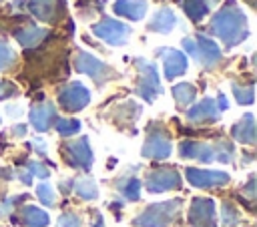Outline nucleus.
Returning <instances> with one entry per match:
<instances>
[{"mask_svg":"<svg viewBox=\"0 0 257 227\" xmlns=\"http://www.w3.org/2000/svg\"><path fill=\"white\" fill-rule=\"evenodd\" d=\"M58 102L64 110L76 112V110H82L90 102V92L82 82H70L58 92Z\"/></svg>","mask_w":257,"mask_h":227,"instance_id":"nucleus-9","label":"nucleus"},{"mask_svg":"<svg viewBox=\"0 0 257 227\" xmlns=\"http://www.w3.org/2000/svg\"><path fill=\"white\" fill-rule=\"evenodd\" d=\"M219 0H183V10L193 22H199L209 14V10Z\"/></svg>","mask_w":257,"mask_h":227,"instance_id":"nucleus-23","label":"nucleus"},{"mask_svg":"<svg viewBox=\"0 0 257 227\" xmlns=\"http://www.w3.org/2000/svg\"><path fill=\"white\" fill-rule=\"evenodd\" d=\"M233 137L243 143V145H253L255 143V119L251 112H247L237 125H233Z\"/></svg>","mask_w":257,"mask_h":227,"instance_id":"nucleus-22","label":"nucleus"},{"mask_svg":"<svg viewBox=\"0 0 257 227\" xmlns=\"http://www.w3.org/2000/svg\"><path fill=\"white\" fill-rule=\"evenodd\" d=\"M187 179L193 187L199 189H211V187H221L229 183V175L223 171H209V169H187Z\"/></svg>","mask_w":257,"mask_h":227,"instance_id":"nucleus-11","label":"nucleus"},{"mask_svg":"<svg viewBox=\"0 0 257 227\" xmlns=\"http://www.w3.org/2000/svg\"><path fill=\"white\" fill-rule=\"evenodd\" d=\"M56 227H80V217H76L74 213H64L60 215Z\"/></svg>","mask_w":257,"mask_h":227,"instance_id":"nucleus-33","label":"nucleus"},{"mask_svg":"<svg viewBox=\"0 0 257 227\" xmlns=\"http://www.w3.org/2000/svg\"><path fill=\"white\" fill-rule=\"evenodd\" d=\"M74 66H76L78 72L88 74L96 84H104L106 80H110V78L114 76V72H112V68H110L108 64H104L102 60H98L96 56H92V54L86 52V50H80V52L76 54Z\"/></svg>","mask_w":257,"mask_h":227,"instance_id":"nucleus-6","label":"nucleus"},{"mask_svg":"<svg viewBox=\"0 0 257 227\" xmlns=\"http://www.w3.org/2000/svg\"><path fill=\"white\" fill-rule=\"evenodd\" d=\"M62 8V0H28V10L42 22H54Z\"/></svg>","mask_w":257,"mask_h":227,"instance_id":"nucleus-16","label":"nucleus"},{"mask_svg":"<svg viewBox=\"0 0 257 227\" xmlns=\"http://www.w3.org/2000/svg\"><path fill=\"white\" fill-rule=\"evenodd\" d=\"M215 102H217L219 110H225V108L229 106V102H227V98H225V94H223V92H219V94H217V100H215Z\"/></svg>","mask_w":257,"mask_h":227,"instance_id":"nucleus-37","label":"nucleus"},{"mask_svg":"<svg viewBox=\"0 0 257 227\" xmlns=\"http://www.w3.org/2000/svg\"><path fill=\"white\" fill-rule=\"evenodd\" d=\"M209 32L221 38L225 48H233L241 44L249 36V24L245 12L235 4V0H227L225 6H221L215 16L211 18Z\"/></svg>","mask_w":257,"mask_h":227,"instance_id":"nucleus-1","label":"nucleus"},{"mask_svg":"<svg viewBox=\"0 0 257 227\" xmlns=\"http://www.w3.org/2000/svg\"><path fill=\"white\" fill-rule=\"evenodd\" d=\"M145 187L149 193H165L181 187V175L173 167H161L145 177Z\"/></svg>","mask_w":257,"mask_h":227,"instance_id":"nucleus-8","label":"nucleus"},{"mask_svg":"<svg viewBox=\"0 0 257 227\" xmlns=\"http://www.w3.org/2000/svg\"><path fill=\"white\" fill-rule=\"evenodd\" d=\"M175 24H177L175 12L171 8H161V10L155 12V16L147 24V28L153 30V32H159V34H167V32H171L175 28Z\"/></svg>","mask_w":257,"mask_h":227,"instance_id":"nucleus-19","label":"nucleus"},{"mask_svg":"<svg viewBox=\"0 0 257 227\" xmlns=\"http://www.w3.org/2000/svg\"><path fill=\"white\" fill-rule=\"evenodd\" d=\"M16 177H18L24 185H30V183H32V175H30L28 171H18V173H16Z\"/></svg>","mask_w":257,"mask_h":227,"instance_id":"nucleus-35","label":"nucleus"},{"mask_svg":"<svg viewBox=\"0 0 257 227\" xmlns=\"http://www.w3.org/2000/svg\"><path fill=\"white\" fill-rule=\"evenodd\" d=\"M233 92H235V98L239 104H251L253 102V86L251 84H233Z\"/></svg>","mask_w":257,"mask_h":227,"instance_id":"nucleus-27","label":"nucleus"},{"mask_svg":"<svg viewBox=\"0 0 257 227\" xmlns=\"http://www.w3.org/2000/svg\"><path fill=\"white\" fill-rule=\"evenodd\" d=\"M118 191L124 195V199L137 201L141 197V181L135 177H126V179L118 181Z\"/></svg>","mask_w":257,"mask_h":227,"instance_id":"nucleus-26","label":"nucleus"},{"mask_svg":"<svg viewBox=\"0 0 257 227\" xmlns=\"http://www.w3.org/2000/svg\"><path fill=\"white\" fill-rule=\"evenodd\" d=\"M179 153L185 159H195V161H201V163H213V161H217L215 145H207V143L183 141L179 145Z\"/></svg>","mask_w":257,"mask_h":227,"instance_id":"nucleus-14","label":"nucleus"},{"mask_svg":"<svg viewBox=\"0 0 257 227\" xmlns=\"http://www.w3.org/2000/svg\"><path fill=\"white\" fill-rule=\"evenodd\" d=\"M157 54L163 58V70H165V78L173 80L181 74H185L187 70V56L177 50V48H169V46H163L157 50Z\"/></svg>","mask_w":257,"mask_h":227,"instance_id":"nucleus-12","label":"nucleus"},{"mask_svg":"<svg viewBox=\"0 0 257 227\" xmlns=\"http://www.w3.org/2000/svg\"><path fill=\"white\" fill-rule=\"evenodd\" d=\"M74 191H76V195H78L80 199H84V201H92V199L98 197V187H96V183H94L92 179H88V177L78 179V181L74 183Z\"/></svg>","mask_w":257,"mask_h":227,"instance_id":"nucleus-25","label":"nucleus"},{"mask_svg":"<svg viewBox=\"0 0 257 227\" xmlns=\"http://www.w3.org/2000/svg\"><path fill=\"white\" fill-rule=\"evenodd\" d=\"M219 115H221V110H219L215 98H203L193 108H189L187 119L191 123H213L219 119Z\"/></svg>","mask_w":257,"mask_h":227,"instance_id":"nucleus-15","label":"nucleus"},{"mask_svg":"<svg viewBox=\"0 0 257 227\" xmlns=\"http://www.w3.org/2000/svg\"><path fill=\"white\" fill-rule=\"evenodd\" d=\"M56 131L64 137L76 135L80 131V121H76V119H58L56 121Z\"/></svg>","mask_w":257,"mask_h":227,"instance_id":"nucleus-28","label":"nucleus"},{"mask_svg":"<svg viewBox=\"0 0 257 227\" xmlns=\"http://www.w3.org/2000/svg\"><path fill=\"white\" fill-rule=\"evenodd\" d=\"M195 94H197V90H195V86L189 84V82H181V84H175V86H173V96H175V100H177L179 106L191 104V102L195 100Z\"/></svg>","mask_w":257,"mask_h":227,"instance_id":"nucleus-24","label":"nucleus"},{"mask_svg":"<svg viewBox=\"0 0 257 227\" xmlns=\"http://www.w3.org/2000/svg\"><path fill=\"white\" fill-rule=\"evenodd\" d=\"M12 133H14L16 137H22V135H26V127H24V125H14V127H12Z\"/></svg>","mask_w":257,"mask_h":227,"instance_id":"nucleus-38","label":"nucleus"},{"mask_svg":"<svg viewBox=\"0 0 257 227\" xmlns=\"http://www.w3.org/2000/svg\"><path fill=\"white\" fill-rule=\"evenodd\" d=\"M171 139L165 131H151L143 145V157L147 159H167L171 155Z\"/></svg>","mask_w":257,"mask_h":227,"instance_id":"nucleus-13","label":"nucleus"},{"mask_svg":"<svg viewBox=\"0 0 257 227\" xmlns=\"http://www.w3.org/2000/svg\"><path fill=\"white\" fill-rule=\"evenodd\" d=\"M16 62V52L12 46H8L4 40H0V70L10 68Z\"/></svg>","mask_w":257,"mask_h":227,"instance_id":"nucleus-29","label":"nucleus"},{"mask_svg":"<svg viewBox=\"0 0 257 227\" xmlns=\"http://www.w3.org/2000/svg\"><path fill=\"white\" fill-rule=\"evenodd\" d=\"M189 221L193 227H213L215 225V203L213 199L195 197L189 209Z\"/></svg>","mask_w":257,"mask_h":227,"instance_id":"nucleus-10","label":"nucleus"},{"mask_svg":"<svg viewBox=\"0 0 257 227\" xmlns=\"http://www.w3.org/2000/svg\"><path fill=\"white\" fill-rule=\"evenodd\" d=\"M48 34L46 28H40V26H34V24H28L24 28H18L14 30V38L24 46V48H30V46H38L44 36Z\"/></svg>","mask_w":257,"mask_h":227,"instance_id":"nucleus-20","label":"nucleus"},{"mask_svg":"<svg viewBox=\"0 0 257 227\" xmlns=\"http://www.w3.org/2000/svg\"><path fill=\"white\" fill-rule=\"evenodd\" d=\"M26 171H28L32 177H40V179H46V177H48V169H46L42 163H38V161L26 163Z\"/></svg>","mask_w":257,"mask_h":227,"instance_id":"nucleus-32","label":"nucleus"},{"mask_svg":"<svg viewBox=\"0 0 257 227\" xmlns=\"http://www.w3.org/2000/svg\"><path fill=\"white\" fill-rule=\"evenodd\" d=\"M243 191H245V193H247L251 199L255 197V177H251V179H249V183L245 185V189H243Z\"/></svg>","mask_w":257,"mask_h":227,"instance_id":"nucleus-36","label":"nucleus"},{"mask_svg":"<svg viewBox=\"0 0 257 227\" xmlns=\"http://www.w3.org/2000/svg\"><path fill=\"white\" fill-rule=\"evenodd\" d=\"M56 121V108L52 102H42L30 108V123L36 131H48Z\"/></svg>","mask_w":257,"mask_h":227,"instance_id":"nucleus-17","label":"nucleus"},{"mask_svg":"<svg viewBox=\"0 0 257 227\" xmlns=\"http://www.w3.org/2000/svg\"><path fill=\"white\" fill-rule=\"evenodd\" d=\"M239 219H241L239 211H237L229 201H225V203H223V225H225V227H235V225L239 223Z\"/></svg>","mask_w":257,"mask_h":227,"instance_id":"nucleus-30","label":"nucleus"},{"mask_svg":"<svg viewBox=\"0 0 257 227\" xmlns=\"http://www.w3.org/2000/svg\"><path fill=\"white\" fill-rule=\"evenodd\" d=\"M183 46L185 50L195 58L199 60L205 68H215L223 54H221V48L217 46V42L213 38H209L207 34H197L195 38H183Z\"/></svg>","mask_w":257,"mask_h":227,"instance_id":"nucleus-3","label":"nucleus"},{"mask_svg":"<svg viewBox=\"0 0 257 227\" xmlns=\"http://www.w3.org/2000/svg\"><path fill=\"white\" fill-rule=\"evenodd\" d=\"M147 6L149 4L145 0H116L112 4V10L118 16H124L128 20H141V18H145Z\"/></svg>","mask_w":257,"mask_h":227,"instance_id":"nucleus-18","label":"nucleus"},{"mask_svg":"<svg viewBox=\"0 0 257 227\" xmlns=\"http://www.w3.org/2000/svg\"><path fill=\"white\" fill-rule=\"evenodd\" d=\"M60 153H62V159L66 161V165H70L74 169L88 171L90 165H92V151H90V145H88L86 137H80V139L70 141V143H64Z\"/></svg>","mask_w":257,"mask_h":227,"instance_id":"nucleus-7","label":"nucleus"},{"mask_svg":"<svg viewBox=\"0 0 257 227\" xmlns=\"http://www.w3.org/2000/svg\"><path fill=\"white\" fill-rule=\"evenodd\" d=\"M179 209H181L179 199L155 203L147 207L139 217H135V225L137 227H169L179 217Z\"/></svg>","mask_w":257,"mask_h":227,"instance_id":"nucleus-2","label":"nucleus"},{"mask_svg":"<svg viewBox=\"0 0 257 227\" xmlns=\"http://www.w3.org/2000/svg\"><path fill=\"white\" fill-rule=\"evenodd\" d=\"M92 34H96L100 40H104L106 44L110 46H122L128 42V36H131V26L120 22V20H114V18H102L100 22L92 24L90 26Z\"/></svg>","mask_w":257,"mask_h":227,"instance_id":"nucleus-5","label":"nucleus"},{"mask_svg":"<svg viewBox=\"0 0 257 227\" xmlns=\"http://www.w3.org/2000/svg\"><path fill=\"white\" fill-rule=\"evenodd\" d=\"M36 195H38V199L42 201V205H46V207H52V205H54L56 195H54V189H52L48 183H40V185L36 187Z\"/></svg>","mask_w":257,"mask_h":227,"instance_id":"nucleus-31","label":"nucleus"},{"mask_svg":"<svg viewBox=\"0 0 257 227\" xmlns=\"http://www.w3.org/2000/svg\"><path fill=\"white\" fill-rule=\"evenodd\" d=\"M30 147H32V149H34L38 155H44V153H46V143H44L42 139H32Z\"/></svg>","mask_w":257,"mask_h":227,"instance_id":"nucleus-34","label":"nucleus"},{"mask_svg":"<svg viewBox=\"0 0 257 227\" xmlns=\"http://www.w3.org/2000/svg\"><path fill=\"white\" fill-rule=\"evenodd\" d=\"M12 221H20L26 227H44V225H48V215L38 207L26 205L20 209L18 217H12Z\"/></svg>","mask_w":257,"mask_h":227,"instance_id":"nucleus-21","label":"nucleus"},{"mask_svg":"<svg viewBox=\"0 0 257 227\" xmlns=\"http://www.w3.org/2000/svg\"><path fill=\"white\" fill-rule=\"evenodd\" d=\"M137 70H139V80H137V94L145 98L147 102H153L161 94V82H159V72L157 66L145 58H135L133 60Z\"/></svg>","mask_w":257,"mask_h":227,"instance_id":"nucleus-4","label":"nucleus"}]
</instances>
